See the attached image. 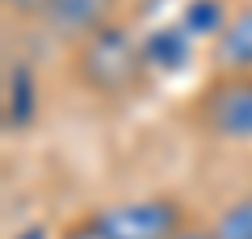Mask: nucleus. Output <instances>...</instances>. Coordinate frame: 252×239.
<instances>
[{"label": "nucleus", "instance_id": "nucleus-12", "mask_svg": "<svg viewBox=\"0 0 252 239\" xmlns=\"http://www.w3.org/2000/svg\"><path fill=\"white\" fill-rule=\"evenodd\" d=\"M13 239H55V231L46 227V222H30V227H21Z\"/></svg>", "mask_w": 252, "mask_h": 239}, {"label": "nucleus", "instance_id": "nucleus-9", "mask_svg": "<svg viewBox=\"0 0 252 239\" xmlns=\"http://www.w3.org/2000/svg\"><path fill=\"white\" fill-rule=\"evenodd\" d=\"M210 231H215V239H252V189L235 193L210 218Z\"/></svg>", "mask_w": 252, "mask_h": 239}, {"label": "nucleus", "instance_id": "nucleus-6", "mask_svg": "<svg viewBox=\"0 0 252 239\" xmlns=\"http://www.w3.org/2000/svg\"><path fill=\"white\" fill-rule=\"evenodd\" d=\"M143 51H147V67H152V76H177V71H185L189 63H193L198 42L168 17V21H160V26L143 30Z\"/></svg>", "mask_w": 252, "mask_h": 239}, {"label": "nucleus", "instance_id": "nucleus-11", "mask_svg": "<svg viewBox=\"0 0 252 239\" xmlns=\"http://www.w3.org/2000/svg\"><path fill=\"white\" fill-rule=\"evenodd\" d=\"M0 4H4V17L17 26H38L46 9V0H0Z\"/></svg>", "mask_w": 252, "mask_h": 239}, {"label": "nucleus", "instance_id": "nucleus-2", "mask_svg": "<svg viewBox=\"0 0 252 239\" xmlns=\"http://www.w3.org/2000/svg\"><path fill=\"white\" fill-rule=\"evenodd\" d=\"M185 122L215 147H252V71H206L185 101Z\"/></svg>", "mask_w": 252, "mask_h": 239}, {"label": "nucleus", "instance_id": "nucleus-10", "mask_svg": "<svg viewBox=\"0 0 252 239\" xmlns=\"http://www.w3.org/2000/svg\"><path fill=\"white\" fill-rule=\"evenodd\" d=\"M55 239H114V235L93 218V210H80V214H72L67 222L55 227Z\"/></svg>", "mask_w": 252, "mask_h": 239}, {"label": "nucleus", "instance_id": "nucleus-1", "mask_svg": "<svg viewBox=\"0 0 252 239\" xmlns=\"http://www.w3.org/2000/svg\"><path fill=\"white\" fill-rule=\"evenodd\" d=\"M63 67H67V80L76 84V92H84L97 105H126L152 84L143 30H135L126 17L84 42L67 46Z\"/></svg>", "mask_w": 252, "mask_h": 239}, {"label": "nucleus", "instance_id": "nucleus-7", "mask_svg": "<svg viewBox=\"0 0 252 239\" xmlns=\"http://www.w3.org/2000/svg\"><path fill=\"white\" fill-rule=\"evenodd\" d=\"M231 4L235 0H181V9L172 13V21L198 46H210L219 38V30L227 26V17H231Z\"/></svg>", "mask_w": 252, "mask_h": 239}, {"label": "nucleus", "instance_id": "nucleus-5", "mask_svg": "<svg viewBox=\"0 0 252 239\" xmlns=\"http://www.w3.org/2000/svg\"><path fill=\"white\" fill-rule=\"evenodd\" d=\"M210 71H252V0H235L227 26L206 46Z\"/></svg>", "mask_w": 252, "mask_h": 239}, {"label": "nucleus", "instance_id": "nucleus-3", "mask_svg": "<svg viewBox=\"0 0 252 239\" xmlns=\"http://www.w3.org/2000/svg\"><path fill=\"white\" fill-rule=\"evenodd\" d=\"M93 218L114 239H177L198 222V214L181 193H139L93 206Z\"/></svg>", "mask_w": 252, "mask_h": 239}, {"label": "nucleus", "instance_id": "nucleus-8", "mask_svg": "<svg viewBox=\"0 0 252 239\" xmlns=\"http://www.w3.org/2000/svg\"><path fill=\"white\" fill-rule=\"evenodd\" d=\"M38 114V80L30 63H13L9 80H4V126L9 130H26Z\"/></svg>", "mask_w": 252, "mask_h": 239}, {"label": "nucleus", "instance_id": "nucleus-13", "mask_svg": "<svg viewBox=\"0 0 252 239\" xmlns=\"http://www.w3.org/2000/svg\"><path fill=\"white\" fill-rule=\"evenodd\" d=\"M177 239H215V231H210V222H193V227H185V231H181V235Z\"/></svg>", "mask_w": 252, "mask_h": 239}, {"label": "nucleus", "instance_id": "nucleus-4", "mask_svg": "<svg viewBox=\"0 0 252 239\" xmlns=\"http://www.w3.org/2000/svg\"><path fill=\"white\" fill-rule=\"evenodd\" d=\"M122 4L126 0H46L38 30H46V34L67 51V46L101 34L105 26L122 21Z\"/></svg>", "mask_w": 252, "mask_h": 239}]
</instances>
